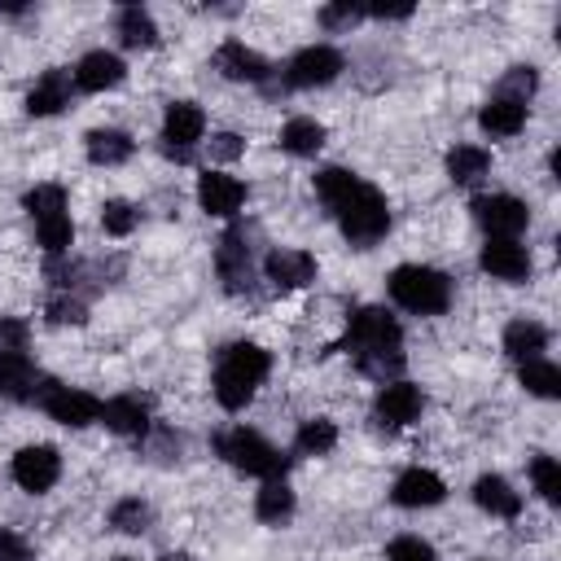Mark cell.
<instances>
[{
	"label": "cell",
	"mask_w": 561,
	"mask_h": 561,
	"mask_svg": "<svg viewBox=\"0 0 561 561\" xmlns=\"http://www.w3.org/2000/svg\"><path fill=\"white\" fill-rule=\"evenodd\" d=\"M316 197L324 202V210L337 219L342 237L351 245H373L386 237L390 228V206L381 197V188H373L368 180H359L355 171L346 167H324L316 171Z\"/></svg>",
	"instance_id": "1"
},
{
	"label": "cell",
	"mask_w": 561,
	"mask_h": 561,
	"mask_svg": "<svg viewBox=\"0 0 561 561\" xmlns=\"http://www.w3.org/2000/svg\"><path fill=\"white\" fill-rule=\"evenodd\" d=\"M337 351H346L355 359L359 373L377 377V381H394L403 368V329L386 307H359L346 320V333L337 342Z\"/></svg>",
	"instance_id": "2"
},
{
	"label": "cell",
	"mask_w": 561,
	"mask_h": 561,
	"mask_svg": "<svg viewBox=\"0 0 561 561\" xmlns=\"http://www.w3.org/2000/svg\"><path fill=\"white\" fill-rule=\"evenodd\" d=\"M267 368H272V359H267L263 346H254V342H228L219 351V359H215V399H219V408L241 412L254 399V390L263 386Z\"/></svg>",
	"instance_id": "3"
},
{
	"label": "cell",
	"mask_w": 561,
	"mask_h": 561,
	"mask_svg": "<svg viewBox=\"0 0 561 561\" xmlns=\"http://www.w3.org/2000/svg\"><path fill=\"white\" fill-rule=\"evenodd\" d=\"M390 298L403 307V311H416V316H438L447 311L451 302V280L438 272V267H425V263H403L390 272L386 280Z\"/></svg>",
	"instance_id": "4"
},
{
	"label": "cell",
	"mask_w": 561,
	"mask_h": 561,
	"mask_svg": "<svg viewBox=\"0 0 561 561\" xmlns=\"http://www.w3.org/2000/svg\"><path fill=\"white\" fill-rule=\"evenodd\" d=\"M215 451H219L232 469H241V473H250V478H263V482L285 478V469H289V456H285L280 447H272L263 434L245 430V425H232L228 434H219V438H215Z\"/></svg>",
	"instance_id": "5"
},
{
	"label": "cell",
	"mask_w": 561,
	"mask_h": 561,
	"mask_svg": "<svg viewBox=\"0 0 561 561\" xmlns=\"http://www.w3.org/2000/svg\"><path fill=\"white\" fill-rule=\"evenodd\" d=\"M215 272L224 280L228 294H245L250 280H254V245H250V232L241 224H232L219 245H215Z\"/></svg>",
	"instance_id": "6"
},
{
	"label": "cell",
	"mask_w": 561,
	"mask_h": 561,
	"mask_svg": "<svg viewBox=\"0 0 561 561\" xmlns=\"http://www.w3.org/2000/svg\"><path fill=\"white\" fill-rule=\"evenodd\" d=\"M206 131V114L193 101H171L162 114V153L175 162H193V145Z\"/></svg>",
	"instance_id": "7"
},
{
	"label": "cell",
	"mask_w": 561,
	"mask_h": 561,
	"mask_svg": "<svg viewBox=\"0 0 561 561\" xmlns=\"http://www.w3.org/2000/svg\"><path fill=\"white\" fill-rule=\"evenodd\" d=\"M473 219L486 237H504V241H517V232L530 224V210L526 202H517L513 193H486V197H473Z\"/></svg>",
	"instance_id": "8"
},
{
	"label": "cell",
	"mask_w": 561,
	"mask_h": 561,
	"mask_svg": "<svg viewBox=\"0 0 561 561\" xmlns=\"http://www.w3.org/2000/svg\"><path fill=\"white\" fill-rule=\"evenodd\" d=\"M337 75H342V53L333 44H307L285 66V83L289 88H324Z\"/></svg>",
	"instance_id": "9"
},
{
	"label": "cell",
	"mask_w": 561,
	"mask_h": 561,
	"mask_svg": "<svg viewBox=\"0 0 561 561\" xmlns=\"http://www.w3.org/2000/svg\"><path fill=\"white\" fill-rule=\"evenodd\" d=\"M48 386H53V377H44V373L31 364V355H0V399L39 403Z\"/></svg>",
	"instance_id": "10"
},
{
	"label": "cell",
	"mask_w": 561,
	"mask_h": 561,
	"mask_svg": "<svg viewBox=\"0 0 561 561\" xmlns=\"http://www.w3.org/2000/svg\"><path fill=\"white\" fill-rule=\"evenodd\" d=\"M482 272L504 280V285H522L530 276V250L522 241H504V237H486L482 254H478Z\"/></svg>",
	"instance_id": "11"
},
{
	"label": "cell",
	"mask_w": 561,
	"mask_h": 561,
	"mask_svg": "<svg viewBox=\"0 0 561 561\" xmlns=\"http://www.w3.org/2000/svg\"><path fill=\"white\" fill-rule=\"evenodd\" d=\"M39 408L53 416V421H61V425H92V421H101V399L96 394H88V390H70V386H48L44 390V399H39Z\"/></svg>",
	"instance_id": "12"
},
{
	"label": "cell",
	"mask_w": 561,
	"mask_h": 561,
	"mask_svg": "<svg viewBox=\"0 0 561 561\" xmlns=\"http://www.w3.org/2000/svg\"><path fill=\"white\" fill-rule=\"evenodd\" d=\"M57 478H61V456H57V447L35 443V447H22V451L13 456V482H18L22 491H31V495L48 491Z\"/></svg>",
	"instance_id": "13"
},
{
	"label": "cell",
	"mask_w": 561,
	"mask_h": 561,
	"mask_svg": "<svg viewBox=\"0 0 561 561\" xmlns=\"http://www.w3.org/2000/svg\"><path fill=\"white\" fill-rule=\"evenodd\" d=\"M197 206L215 219H232L245 206V184L228 171H206L197 175Z\"/></svg>",
	"instance_id": "14"
},
{
	"label": "cell",
	"mask_w": 561,
	"mask_h": 561,
	"mask_svg": "<svg viewBox=\"0 0 561 561\" xmlns=\"http://www.w3.org/2000/svg\"><path fill=\"white\" fill-rule=\"evenodd\" d=\"M263 276L272 280L276 294H289V289H302V285L316 280V259H311L307 250H280V245H276V250L263 259Z\"/></svg>",
	"instance_id": "15"
},
{
	"label": "cell",
	"mask_w": 561,
	"mask_h": 561,
	"mask_svg": "<svg viewBox=\"0 0 561 561\" xmlns=\"http://www.w3.org/2000/svg\"><path fill=\"white\" fill-rule=\"evenodd\" d=\"M421 408H425L421 386L399 381V377H394V381H381L377 403H373L377 421H386V425H408V421H416V416H421Z\"/></svg>",
	"instance_id": "16"
},
{
	"label": "cell",
	"mask_w": 561,
	"mask_h": 561,
	"mask_svg": "<svg viewBox=\"0 0 561 561\" xmlns=\"http://www.w3.org/2000/svg\"><path fill=\"white\" fill-rule=\"evenodd\" d=\"M443 495H447L443 478L434 469H421V465L416 469H403L394 478V491H390V500L399 508H434V504H443Z\"/></svg>",
	"instance_id": "17"
},
{
	"label": "cell",
	"mask_w": 561,
	"mask_h": 561,
	"mask_svg": "<svg viewBox=\"0 0 561 561\" xmlns=\"http://www.w3.org/2000/svg\"><path fill=\"white\" fill-rule=\"evenodd\" d=\"M123 75H127V66H123L118 53L92 48V53H83L79 66H75V88H79V92H105V88H118Z\"/></svg>",
	"instance_id": "18"
},
{
	"label": "cell",
	"mask_w": 561,
	"mask_h": 561,
	"mask_svg": "<svg viewBox=\"0 0 561 561\" xmlns=\"http://www.w3.org/2000/svg\"><path fill=\"white\" fill-rule=\"evenodd\" d=\"M215 70L224 79H237V83H263L267 79V61L254 48H245L241 39H224L215 48Z\"/></svg>",
	"instance_id": "19"
},
{
	"label": "cell",
	"mask_w": 561,
	"mask_h": 561,
	"mask_svg": "<svg viewBox=\"0 0 561 561\" xmlns=\"http://www.w3.org/2000/svg\"><path fill=\"white\" fill-rule=\"evenodd\" d=\"M70 88H75V79H70L66 70H44V75L35 79V88L26 92V114H31V118L61 114V110L70 105Z\"/></svg>",
	"instance_id": "20"
},
{
	"label": "cell",
	"mask_w": 561,
	"mask_h": 561,
	"mask_svg": "<svg viewBox=\"0 0 561 561\" xmlns=\"http://www.w3.org/2000/svg\"><path fill=\"white\" fill-rule=\"evenodd\" d=\"M473 504L491 517H517L522 513V491H513V482L500 478V473H482L473 482Z\"/></svg>",
	"instance_id": "21"
},
{
	"label": "cell",
	"mask_w": 561,
	"mask_h": 561,
	"mask_svg": "<svg viewBox=\"0 0 561 561\" xmlns=\"http://www.w3.org/2000/svg\"><path fill=\"white\" fill-rule=\"evenodd\" d=\"M101 425L114 430V434L140 438V434L149 430V408H145V399H136V394H118V399L101 403Z\"/></svg>",
	"instance_id": "22"
},
{
	"label": "cell",
	"mask_w": 561,
	"mask_h": 561,
	"mask_svg": "<svg viewBox=\"0 0 561 561\" xmlns=\"http://www.w3.org/2000/svg\"><path fill=\"white\" fill-rule=\"evenodd\" d=\"M478 127L486 136H517L526 127V105L522 101H508V96H491L478 110Z\"/></svg>",
	"instance_id": "23"
},
{
	"label": "cell",
	"mask_w": 561,
	"mask_h": 561,
	"mask_svg": "<svg viewBox=\"0 0 561 561\" xmlns=\"http://www.w3.org/2000/svg\"><path fill=\"white\" fill-rule=\"evenodd\" d=\"M83 149H88V158H92L96 167H123L136 145H131V136L118 131V127H96V131L83 136Z\"/></svg>",
	"instance_id": "24"
},
{
	"label": "cell",
	"mask_w": 561,
	"mask_h": 561,
	"mask_svg": "<svg viewBox=\"0 0 561 561\" xmlns=\"http://www.w3.org/2000/svg\"><path fill=\"white\" fill-rule=\"evenodd\" d=\"M504 351H508L517 364L543 359V351H548V329L535 324V320H513V324L504 329Z\"/></svg>",
	"instance_id": "25"
},
{
	"label": "cell",
	"mask_w": 561,
	"mask_h": 561,
	"mask_svg": "<svg viewBox=\"0 0 561 561\" xmlns=\"http://www.w3.org/2000/svg\"><path fill=\"white\" fill-rule=\"evenodd\" d=\"M320 145H324V127L307 114H298L280 127V149H289L294 158H311V153H320Z\"/></svg>",
	"instance_id": "26"
},
{
	"label": "cell",
	"mask_w": 561,
	"mask_h": 561,
	"mask_svg": "<svg viewBox=\"0 0 561 561\" xmlns=\"http://www.w3.org/2000/svg\"><path fill=\"white\" fill-rule=\"evenodd\" d=\"M486 171H491V153H486L482 145H456V149L447 153V175H451V184H478Z\"/></svg>",
	"instance_id": "27"
},
{
	"label": "cell",
	"mask_w": 561,
	"mask_h": 561,
	"mask_svg": "<svg viewBox=\"0 0 561 561\" xmlns=\"http://www.w3.org/2000/svg\"><path fill=\"white\" fill-rule=\"evenodd\" d=\"M254 513H259V522H272V526H280V522L294 517V491L285 486V478H272V482L259 486Z\"/></svg>",
	"instance_id": "28"
},
{
	"label": "cell",
	"mask_w": 561,
	"mask_h": 561,
	"mask_svg": "<svg viewBox=\"0 0 561 561\" xmlns=\"http://www.w3.org/2000/svg\"><path fill=\"white\" fill-rule=\"evenodd\" d=\"M118 39H123L127 48H153V44H158V26H153L149 9L123 4V9H118Z\"/></svg>",
	"instance_id": "29"
},
{
	"label": "cell",
	"mask_w": 561,
	"mask_h": 561,
	"mask_svg": "<svg viewBox=\"0 0 561 561\" xmlns=\"http://www.w3.org/2000/svg\"><path fill=\"white\" fill-rule=\"evenodd\" d=\"M22 206H26V215H31L35 224H48V219H57V215H70L61 184H35V188L22 197Z\"/></svg>",
	"instance_id": "30"
},
{
	"label": "cell",
	"mask_w": 561,
	"mask_h": 561,
	"mask_svg": "<svg viewBox=\"0 0 561 561\" xmlns=\"http://www.w3.org/2000/svg\"><path fill=\"white\" fill-rule=\"evenodd\" d=\"M517 381H522L535 399H557V394H561V368L548 364V359H530V364H522Z\"/></svg>",
	"instance_id": "31"
},
{
	"label": "cell",
	"mask_w": 561,
	"mask_h": 561,
	"mask_svg": "<svg viewBox=\"0 0 561 561\" xmlns=\"http://www.w3.org/2000/svg\"><path fill=\"white\" fill-rule=\"evenodd\" d=\"M333 447H337V425H333L329 416H311V421L298 425V451L324 456V451H333Z\"/></svg>",
	"instance_id": "32"
},
{
	"label": "cell",
	"mask_w": 561,
	"mask_h": 561,
	"mask_svg": "<svg viewBox=\"0 0 561 561\" xmlns=\"http://www.w3.org/2000/svg\"><path fill=\"white\" fill-rule=\"evenodd\" d=\"M149 504L140 500V495H127V500H118L114 508H110V526L114 530H123V535H140V530H149Z\"/></svg>",
	"instance_id": "33"
},
{
	"label": "cell",
	"mask_w": 561,
	"mask_h": 561,
	"mask_svg": "<svg viewBox=\"0 0 561 561\" xmlns=\"http://www.w3.org/2000/svg\"><path fill=\"white\" fill-rule=\"evenodd\" d=\"M136 224H140V210H136L131 202H123V197H110V202L101 206V228H105L110 237H127Z\"/></svg>",
	"instance_id": "34"
},
{
	"label": "cell",
	"mask_w": 561,
	"mask_h": 561,
	"mask_svg": "<svg viewBox=\"0 0 561 561\" xmlns=\"http://www.w3.org/2000/svg\"><path fill=\"white\" fill-rule=\"evenodd\" d=\"M530 482L548 504H561V465L552 456H535L530 460Z\"/></svg>",
	"instance_id": "35"
},
{
	"label": "cell",
	"mask_w": 561,
	"mask_h": 561,
	"mask_svg": "<svg viewBox=\"0 0 561 561\" xmlns=\"http://www.w3.org/2000/svg\"><path fill=\"white\" fill-rule=\"evenodd\" d=\"M35 237H39V245L48 254H66L70 250V237H75V224H70V215H57L48 224H35Z\"/></svg>",
	"instance_id": "36"
},
{
	"label": "cell",
	"mask_w": 561,
	"mask_h": 561,
	"mask_svg": "<svg viewBox=\"0 0 561 561\" xmlns=\"http://www.w3.org/2000/svg\"><path fill=\"white\" fill-rule=\"evenodd\" d=\"M539 88V75H535V66H513L508 75H504V83H500V92L495 96H508V101H530V92Z\"/></svg>",
	"instance_id": "37"
},
{
	"label": "cell",
	"mask_w": 561,
	"mask_h": 561,
	"mask_svg": "<svg viewBox=\"0 0 561 561\" xmlns=\"http://www.w3.org/2000/svg\"><path fill=\"white\" fill-rule=\"evenodd\" d=\"M359 18H364V4H351V0H337V4L320 9V26L324 31H351Z\"/></svg>",
	"instance_id": "38"
},
{
	"label": "cell",
	"mask_w": 561,
	"mask_h": 561,
	"mask_svg": "<svg viewBox=\"0 0 561 561\" xmlns=\"http://www.w3.org/2000/svg\"><path fill=\"white\" fill-rule=\"evenodd\" d=\"M386 561H434V548L421 535H399V539H390Z\"/></svg>",
	"instance_id": "39"
},
{
	"label": "cell",
	"mask_w": 561,
	"mask_h": 561,
	"mask_svg": "<svg viewBox=\"0 0 561 561\" xmlns=\"http://www.w3.org/2000/svg\"><path fill=\"white\" fill-rule=\"evenodd\" d=\"M26 337H31L26 320H18V316L0 320V355H26Z\"/></svg>",
	"instance_id": "40"
},
{
	"label": "cell",
	"mask_w": 561,
	"mask_h": 561,
	"mask_svg": "<svg viewBox=\"0 0 561 561\" xmlns=\"http://www.w3.org/2000/svg\"><path fill=\"white\" fill-rule=\"evenodd\" d=\"M83 320H88V307H83L79 298L57 294V298L48 302V324H83Z\"/></svg>",
	"instance_id": "41"
},
{
	"label": "cell",
	"mask_w": 561,
	"mask_h": 561,
	"mask_svg": "<svg viewBox=\"0 0 561 561\" xmlns=\"http://www.w3.org/2000/svg\"><path fill=\"white\" fill-rule=\"evenodd\" d=\"M0 561H31V543L9 526H0Z\"/></svg>",
	"instance_id": "42"
},
{
	"label": "cell",
	"mask_w": 561,
	"mask_h": 561,
	"mask_svg": "<svg viewBox=\"0 0 561 561\" xmlns=\"http://www.w3.org/2000/svg\"><path fill=\"white\" fill-rule=\"evenodd\" d=\"M241 149H245V140H241V136H232V131H219V136H210V158H219V162H232V158H241Z\"/></svg>",
	"instance_id": "43"
},
{
	"label": "cell",
	"mask_w": 561,
	"mask_h": 561,
	"mask_svg": "<svg viewBox=\"0 0 561 561\" xmlns=\"http://www.w3.org/2000/svg\"><path fill=\"white\" fill-rule=\"evenodd\" d=\"M364 13H373V18H412V4H373Z\"/></svg>",
	"instance_id": "44"
},
{
	"label": "cell",
	"mask_w": 561,
	"mask_h": 561,
	"mask_svg": "<svg viewBox=\"0 0 561 561\" xmlns=\"http://www.w3.org/2000/svg\"><path fill=\"white\" fill-rule=\"evenodd\" d=\"M158 561H193L188 552H167V557H158Z\"/></svg>",
	"instance_id": "45"
},
{
	"label": "cell",
	"mask_w": 561,
	"mask_h": 561,
	"mask_svg": "<svg viewBox=\"0 0 561 561\" xmlns=\"http://www.w3.org/2000/svg\"><path fill=\"white\" fill-rule=\"evenodd\" d=\"M114 561H140V557H114Z\"/></svg>",
	"instance_id": "46"
}]
</instances>
